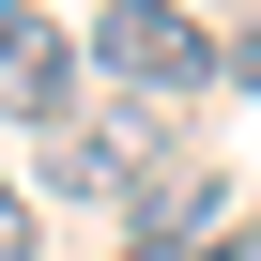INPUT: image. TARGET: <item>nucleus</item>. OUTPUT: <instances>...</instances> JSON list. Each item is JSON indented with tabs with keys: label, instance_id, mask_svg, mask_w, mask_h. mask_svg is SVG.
Returning <instances> with one entry per match:
<instances>
[{
	"label": "nucleus",
	"instance_id": "1",
	"mask_svg": "<svg viewBox=\"0 0 261 261\" xmlns=\"http://www.w3.org/2000/svg\"><path fill=\"white\" fill-rule=\"evenodd\" d=\"M77 46H92L108 108H169V123H185V108H200V92L230 77V46H215L200 16H185V0H108V16H92Z\"/></svg>",
	"mask_w": 261,
	"mask_h": 261
},
{
	"label": "nucleus",
	"instance_id": "2",
	"mask_svg": "<svg viewBox=\"0 0 261 261\" xmlns=\"http://www.w3.org/2000/svg\"><path fill=\"white\" fill-rule=\"evenodd\" d=\"M77 77H92V46H77L62 16H31V0H16V16H0V108L62 139V123H77Z\"/></svg>",
	"mask_w": 261,
	"mask_h": 261
},
{
	"label": "nucleus",
	"instance_id": "4",
	"mask_svg": "<svg viewBox=\"0 0 261 261\" xmlns=\"http://www.w3.org/2000/svg\"><path fill=\"white\" fill-rule=\"evenodd\" d=\"M123 261H154V246H123Z\"/></svg>",
	"mask_w": 261,
	"mask_h": 261
},
{
	"label": "nucleus",
	"instance_id": "5",
	"mask_svg": "<svg viewBox=\"0 0 261 261\" xmlns=\"http://www.w3.org/2000/svg\"><path fill=\"white\" fill-rule=\"evenodd\" d=\"M0 16H16V0H0Z\"/></svg>",
	"mask_w": 261,
	"mask_h": 261
},
{
	"label": "nucleus",
	"instance_id": "3",
	"mask_svg": "<svg viewBox=\"0 0 261 261\" xmlns=\"http://www.w3.org/2000/svg\"><path fill=\"white\" fill-rule=\"evenodd\" d=\"M230 77H246V92H261V16H246V31H230Z\"/></svg>",
	"mask_w": 261,
	"mask_h": 261
}]
</instances>
